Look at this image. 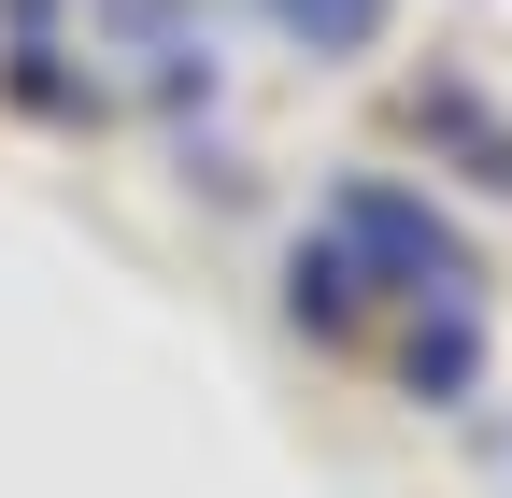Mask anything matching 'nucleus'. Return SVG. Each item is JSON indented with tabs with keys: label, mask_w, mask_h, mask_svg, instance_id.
<instances>
[{
	"label": "nucleus",
	"mask_w": 512,
	"mask_h": 498,
	"mask_svg": "<svg viewBox=\"0 0 512 498\" xmlns=\"http://www.w3.org/2000/svg\"><path fill=\"white\" fill-rule=\"evenodd\" d=\"M285 29H328V43H370L384 0H285Z\"/></svg>",
	"instance_id": "1"
}]
</instances>
